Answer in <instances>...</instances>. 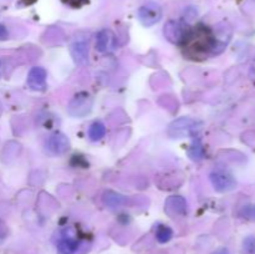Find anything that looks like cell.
<instances>
[{"label":"cell","instance_id":"6da1fadb","mask_svg":"<svg viewBox=\"0 0 255 254\" xmlns=\"http://www.w3.org/2000/svg\"><path fill=\"white\" fill-rule=\"evenodd\" d=\"M182 45L189 56L198 59V57L207 56L211 52H216L219 40L214 36L209 27L201 24L194 27H189Z\"/></svg>","mask_w":255,"mask_h":254},{"label":"cell","instance_id":"5b68a950","mask_svg":"<svg viewBox=\"0 0 255 254\" xmlns=\"http://www.w3.org/2000/svg\"><path fill=\"white\" fill-rule=\"evenodd\" d=\"M211 182L217 192H228L236 188L237 182L231 173L226 171H214L211 173Z\"/></svg>","mask_w":255,"mask_h":254},{"label":"cell","instance_id":"2e32d148","mask_svg":"<svg viewBox=\"0 0 255 254\" xmlns=\"http://www.w3.org/2000/svg\"><path fill=\"white\" fill-rule=\"evenodd\" d=\"M189 156L194 161H199V159L203 158V147H202L201 142H194L192 144V148L189 149Z\"/></svg>","mask_w":255,"mask_h":254},{"label":"cell","instance_id":"ffe728a7","mask_svg":"<svg viewBox=\"0 0 255 254\" xmlns=\"http://www.w3.org/2000/svg\"><path fill=\"white\" fill-rule=\"evenodd\" d=\"M22 1H24L26 5H30V4H32V2L36 1V0H22Z\"/></svg>","mask_w":255,"mask_h":254},{"label":"cell","instance_id":"e0dca14e","mask_svg":"<svg viewBox=\"0 0 255 254\" xmlns=\"http://www.w3.org/2000/svg\"><path fill=\"white\" fill-rule=\"evenodd\" d=\"M241 216L247 219H253L255 221V206H246L242 208Z\"/></svg>","mask_w":255,"mask_h":254},{"label":"cell","instance_id":"8fae6325","mask_svg":"<svg viewBox=\"0 0 255 254\" xmlns=\"http://www.w3.org/2000/svg\"><path fill=\"white\" fill-rule=\"evenodd\" d=\"M71 54L75 61L79 64H86L89 60V44L85 40H76L71 45Z\"/></svg>","mask_w":255,"mask_h":254},{"label":"cell","instance_id":"ba28073f","mask_svg":"<svg viewBox=\"0 0 255 254\" xmlns=\"http://www.w3.org/2000/svg\"><path fill=\"white\" fill-rule=\"evenodd\" d=\"M46 77L47 72L44 67L35 66L30 70L27 75V85L30 89L35 91H44L46 87Z\"/></svg>","mask_w":255,"mask_h":254},{"label":"cell","instance_id":"8992f818","mask_svg":"<svg viewBox=\"0 0 255 254\" xmlns=\"http://www.w3.org/2000/svg\"><path fill=\"white\" fill-rule=\"evenodd\" d=\"M45 146L49 152L52 154H64L69 151L70 148V141L67 137L62 133H54L46 139Z\"/></svg>","mask_w":255,"mask_h":254},{"label":"cell","instance_id":"5bb4252c","mask_svg":"<svg viewBox=\"0 0 255 254\" xmlns=\"http://www.w3.org/2000/svg\"><path fill=\"white\" fill-rule=\"evenodd\" d=\"M79 248V243L72 238H65L59 243V252L61 254H72Z\"/></svg>","mask_w":255,"mask_h":254},{"label":"cell","instance_id":"d6986e66","mask_svg":"<svg viewBox=\"0 0 255 254\" xmlns=\"http://www.w3.org/2000/svg\"><path fill=\"white\" fill-rule=\"evenodd\" d=\"M7 36H9V34H7L6 27H5L2 24H0V40L7 39Z\"/></svg>","mask_w":255,"mask_h":254},{"label":"cell","instance_id":"30bf717a","mask_svg":"<svg viewBox=\"0 0 255 254\" xmlns=\"http://www.w3.org/2000/svg\"><path fill=\"white\" fill-rule=\"evenodd\" d=\"M166 212L169 216H184L187 213V202L183 197L173 196L166 201Z\"/></svg>","mask_w":255,"mask_h":254},{"label":"cell","instance_id":"277c9868","mask_svg":"<svg viewBox=\"0 0 255 254\" xmlns=\"http://www.w3.org/2000/svg\"><path fill=\"white\" fill-rule=\"evenodd\" d=\"M188 30L189 26H187L182 21H174V20H172V21L167 22L166 26H164V35L173 44L182 45V42L186 39Z\"/></svg>","mask_w":255,"mask_h":254},{"label":"cell","instance_id":"7a4b0ae2","mask_svg":"<svg viewBox=\"0 0 255 254\" xmlns=\"http://www.w3.org/2000/svg\"><path fill=\"white\" fill-rule=\"evenodd\" d=\"M199 128H201L199 122H197L193 119L183 117V119L176 120V121L172 122L167 132L173 138H183V137L194 136Z\"/></svg>","mask_w":255,"mask_h":254},{"label":"cell","instance_id":"3957f363","mask_svg":"<svg viewBox=\"0 0 255 254\" xmlns=\"http://www.w3.org/2000/svg\"><path fill=\"white\" fill-rule=\"evenodd\" d=\"M138 19L144 26H153L162 19V9L157 2L149 1L138 10Z\"/></svg>","mask_w":255,"mask_h":254},{"label":"cell","instance_id":"7c38bea8","mask_svg":"<svg viewBox=\"0 0 255 254\" xmlns=\"http://www.w3.org/2000/svg\"><path fill=\"white\" fill-rule=\"evenodd\" d=\"M104 202L110 208H117V207H121L124 204H126L127 198L122 196V194L116 193V192L107 191L104 193Z\"/></svg>","mask_w":255,"mask_h":254},{"label":"cell","instance_id":"9a60e30c","mask_svg":"<svg viewBox=\"0 0 255 254\" xmlns=\"http://www.w3.org/2000/svg\"><path fill=\"white\" fill-rule=\"evenodd\" d=\"M172 236H173V232H172V229L169 228V227L159 226L158 228H157L156 237L157 239H158V242H161V243H166V242H168L169 239L172 238Z\"/></svg>","mask_w":255,"mask_h":254},{"label":"cell","instance_id":"52a82bcc","mask_svg":"<svg viewBox=\"0 0 255 254\" xmlns=\"http://www.w3.org/2000/svg\"><path fill=\"white\" fill-rule=\"evenodd\" d=\"M92 101L91 97L87 94H79L75 96V99L72 100L71 104L69 106V112L72 116H85L86 114H89L90 110H91Z\"/></svg>","mask_w":255,"mask_h":254},{"label":"cell","instance_id":"4fadbf2b","mask_svg":"<svg viewBox=\"0 0 255 254\" xmlns=\"http://www.w3.org/2000/svg\"><path fill=\"white\" fill-rule=\"evenodd\" d=\"M105 134H106V127H105V125L102 122L96 121L90 126L89 137L92 141H99Z\"/></svg>","mask_w":255,"mask_h":254},{"label":"cell","instance_id":"ac0fdd59","mask_svg":"<svg viewBox=\"0 0 255 254\" xmlns=\"http://www.w3.org/2000/svg\"><path fill=\"white\" fill-rule=\"evenodd\" d=\"M62 1H64L66 5H70V6L72 7H80L82 6V5L87 4L90 0H62Z\"/></svg>","mask_w":255,"mask_h":254},{"label":"cell","instance_id":"9c48e42d","mask_svg":"<svg viewBox=\"0 0 255 254\" xmlns=\"http://www.w3.org/2000/svg\"><path fill=\"white\" fill-rule=\"evenodd\" d=\"M97 50L100 52H111L114 51L116 47V36L114 32L109 29H104L97 34V41H96Z\"/></svg>","mask_w":255,"mask_h":254}]
</instances>
